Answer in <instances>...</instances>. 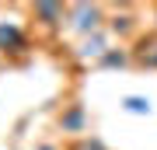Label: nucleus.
I'll return each mask as SVG.
<instances>
[{"instance_id": "20e7f679", "label": "nucleus", "mask_w": 157, "mask_h": 150, "mask_svg": "<svg viewBox=\"0 0 157 150\" xmlns=\"http://www.w3.org/2000/svg\"><path fill=\"white\" fill-rule=\"evenodd\" d=\"M129 60L136 70H157V28H147L129 42Z\"/></svg>"}, {"instance_id": "f03ea898", "label": "nucleus", "mask_w": 157, "mask_h": 150, "mask_svg": "<svg viewBox=\"0 0 157 150\" xmlns=\"http://www.w3.org/2000/svg\"><path fill=\"white\" fill-rule=\"evenodd\" d=\"M32 52V35L21 21H0V56L25 60Z\"/></svg>"}, {"instance_id": "1a4fd4ad", "label": "nucleus", "mask_w": 157, "mask_h": 150, "mask_svg": "<svg viewBox=\"0 0 157 150\" xmlns=\"http://www.w3.org/2000/svg\"><path fill=\"white\" fill-rule=\"evenodd\" d=\"M119 105H122L129 115H150V98H143V94H126L122 101H119Z\"/></svg>"}, {"instance_id": "9d476101", "label": "nucleus", "mask_w": 157, "mask_h": 150, "mask_svg": "<svg viewBox=\"0 0 157 150\" xmlns=\"http://www.w3.org/2000/svg\"><path fill=\"white\" fill-rule=\"evenodd\" d=\"M63 150H112L105 143V140H98V136H77V140H70Z\"/></svg>"}, {"instance_id": "39448f33", "label": "nucleus", "mask_w": 157, "mask_h": 150, "mask_svg": "<svg viewBox=\"0 0 157 150\" xmlns=\"http://www.w3.org/2000/svg\"><path fill=\"white\" fill-rule=\"evenodd\" d=\"M56 129L63 136H70V140L84 136L87 133V108H84V101H67V105L59 108V115H56Z\"/></svg>"}, {"instance_id": "7ed1b4c3", "label": "nucleus", "mask_w": 157, "mask_h": 150, "mask_svg": "<svg viewBox=\"0 0 157 150\" xmlns=\"http://www.w3.org/2000/svg\"><path fill=\"white\" fill-rule=\"evenodd\" d=\"M28 14H32V25L45 35H56L67 25V4H49V0L45 4H32Z\"/></svg>"}, {"instance_id": "423d86ee", "label": "nucleus", "mask_w": 157, "mask_h": 150, "mask_svg": "<svg viewBox=\"0 0 157 150\" xmlns=\"http://www.w3.org/2000/svg\"><path fill=\"white\" fill-rule=\"evenodd\" d=\"M112 45H115V42H112V35H108V32H94V35H87V39H80L77 45H73V60L94 67V63L112 49Z\"/></svg>"}, {"instance_id": "0eeeda50", "label": "nucleus", "mask_w": 157, "mask_h": 150, "mask_svg": "<svg viewBox=\"0 0 157 150\" xmlns=\"http://www.w3.org/2000/svg\"><path fill=\"white\" fill-rule=\"evenodd\" d=\"M105 32L112 35V39H119V45H126L129 39H136L140 35V17H136L129 7H122V11H112L105 21Z\"/></svg>"}, {"instance_id": "f257e3e1", "label": "nucleus", "mask_w": 157, "mask_h": 150, "mask_svg": "<svg viewBox=\"0 0 157 150\" xmlns=\"http://www.w3.org/2000/svg\"><path fill=\"white\" fill-rule=\"evenodd\" d=\"M105 21H108V7L105 4L80 0V4H67V25H63V32L80 42L87 35H94V32H105Z\"/></svg>"}, {"instance_id": "6e6552de", "label": "nucleus", "mask_w": 157, "mask_h": 150, "mask_svg": "<svg viewBox=\"0 0 157 150\" xmlns=\"http://www.w3.org/2000/svg\"><path fill=\"white\" fill-rule=\"evenodd\" d=\"M94 67L98 70H126V67H133V60H129V45H112Z\"/></svg>"}, {"instance_id": "9b49d317", "label": "nucleus", "mask_w": 157, "mask_h": 150, "mask_svg": "<svg viewBox=\"0 0 157 150\" xmlns=\"http://www.w3.org/2000/svg\"><path fill=\"white\" fill-rule=\"evenodd\" d=\"M35 150H63V147H56V143H39Z\"/></svg>"}]
</instances>
